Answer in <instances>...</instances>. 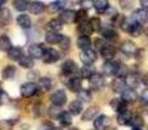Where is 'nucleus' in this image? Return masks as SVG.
Segmentation results:
<instances>
[{
	"label": "nucleus",
	"mask_w": 148,
	"mask_h": 130,
	"mask_svg": "<svg viewBox=\"0 0 148 130\" xmlns=\"http://www.w3.org/2000/svg\"><path fill=\"white\" fill-rule=\"evenodd\" d=\"M38 92V85L34 82H26L21 86V95L23 98H31Z\"/></svg>",
	"instance_id": "f257e3e1"
},
{
	"label": "nucleus",
	"mask_w": 148,
	"mask_h": 130,
	"mask_svg": "<svg viewBox=\"0 0 148 130\" xmlns=\"http://www.w3.org/2000/svg\"><path fill=\"white\" fill-rule=\"evenodd\" d=\"M66 99H68L66 92H65L64 90H57L51 96V102L55 107H61V105H64L65 103H66Z\"/></svg>",
	"instance_id": "f03ea898"
},
{
	"label": "nucleus",
	"mask_w": 148,
	"mask_h": 130,
	"mask_svg": "<svg viewBox=\"0 0 148 130\" xmlns=\"http://www.w3.org/2000/svg\"><path fill=\"white\" fill-rule=\"evenodd\" d=\"M110 126V120L108 116L105 115H100L95 118L94 121V128L95 130H107Z\"/></svg>",
	"instance_id": "7ed1b4c3"
},
{
	"label": "nucleus",
	"mask_w": 148,
	"mask_h": 130,
	"mask_svg": "<svg viewBox=\"0 0 148 130\" xmlns=\"http://www.w3.org/2000/svg\"><path fill=\"white\" fill-rule=\"evenodd\" d=\"M60 59V54L53 48H46L43 55V61L46 64H53Z\"/></svg>",
	"instance_id": "20e7f679"
},
{
	"label": "nucleus",
	"mask_w": 148,
	"mask_h": 130,
	"mask_svg": "<svg viewBox=\"0 0 148 130\" xmlns=\"http://www.w3.org/2000/svg\"><path fill=\"white\" fill-rule=\"evenodd\" d=\"M44 51H46V48H44L43 44H30V47H29V55H30V57H33V59H42L44 55Z\"/></svg>",
	"instance_id": "39448f33"
},
{
	"label": "nucleus",
	"mask_w": 148,
	"mask_h": 130,
	"mask_svg": "<svg viewBox=\"0 0 148 130\" xmlns=\"http://www.w3.org/2000/svg\"><path fill=\"white\" fill-rule=\"evenodd\" d=\"M133 21H134V22H136V23H139V25H143V23H146L147 21H148V10L143 9V8L134 10Z\"/></svg>",
	"instance_id": "423d86ee"
},
{
	"label": "nucleus",
	"mask_w": 148,
	"mask_h": 130,
	"mask_svg": "<svg viewBox=\"0 0 148 130\" xmlns=\"http://www.w3.org/2000/svg\"><path fill=\"white\" fill-rule=\"evenodd\" d=\"M96 59H97L96 52H95L94 50H91V48L83 51L82 52V55H81V60L83 61V64H86V65H91L92 63L96 61Z\"/></svg>",
	"instance_id": "0eeeda50"
},
{
	"label": "nucleus",
	"mask_w": 148,
	"mask_h": 130,
	"mask_svg": "<svg viewBox=\"0 0 148 130\" xmlns=\"http://www.w3.org/2000/svg\"><path fill=\"white\" fill-rule=\"evenodd\" d=\"M61 70L65 76H73V74H75L77 72H78V66H77V64L73 60H66V61L62 64Z\"/></svg>",
	"instance_id": "6e6552de"
},
{
	"label": "nucleus",
	"mask_w": 148,
	"mask_h": 130,
	"mask_svg": "<svg viewBox=\"0 0 148 130\" xmlns=\"http://www.w3.org/2000/svg\"><path fill=\"white\" fill-rule=\"evenodd\" d=\"M88 79H90L91 87L95 90H100V89H103V86H104V78H103V76L99 73H94Z\"/></svg>",
	"instance_id": "1a4fd4ad"
},
{
	"label": "nucleus",
	"mask_w": 148,
	"mask_h": 130,
	"mask_svg": "<svg viewBox=\"0 0 148 130\" xmlns=\"http://www.w3.org/2000/svg\"><path fill=\"white\" fill-rule=\"evenodd\" d=\"M121 51L125 55H127V56H133V55H135L136 52H138V47H136L133 42L126 41L121 44Z\"/></svg>",
	"instance_id": "9d476101"
},
{
	"label": "nucleus",
	"mask_w": 148,
	"mask_h": 130,
	"mask_svg": "<svg viewBox=\"0 0 148 130\" xmlns=\"http://www.w3.org/2000/svg\"><path fill=\"white\" fill-rule=\"evenodd\" d=\"M75 17H77V12H74L72 9H65L60 13V20L61 22L64 23H72L75 21Z\"/></svg>",
	"instance_id": "9b49d317"
},
{
	"label": "nucleus",
	"mask_w": 148,
	"mask_h": 130,
	"mask_svg": "<svg viewBox=\"0 0 148 130\" xmlns=\"http://www.w3.org/2000/svg\"><path fill=\"white\" fill-rule=\"evenodd\" d=\"M118 68H120V64L110 60V61H107L103 65V72H104V74H107V76H113V74H117Z\"/></svg>",
	"instance_id": "f8f14e48"
},
{
	"label": "nucleus",
	"mask_w": 148,
	"mask_h": 130,
	"mask_svg": "<svg viewBox=\"0 0 148 130\" xmlns=\"http://www.w3.org/2000/svg\"><path fill=\"white\" fill-rule=\"evenodd\" d=\"M68 89L73 92H79L82 90V79L79 77H72L68 81Z\"/></svg>",
	"instance_id": "ddd939ff"
},
{
	"label": "nucleus",
	"mask_w": 148,
	"mask_h": 130,
	"mask_svg": "<svg viewBox=\"0 0 148 130\" xmlns=\"http://www.w3.org/2000/svg\"><path fill=\"white\" fill-rule=\"evenodd\" d=\"M78 33L81 34V35H84V36H90L92 33H94V29H92L91 23H90V21L87 22V21H84V22H81L78 26Z\"/></svg>",
	"instance_id": "4468645a"
},
{
	"label": "nucleus",
	"mask_w": 148,
	"mask_h": 130,
	"mask_svg": "<svg viewBox=\"0 0 148 130\" xmlns=\"http://www.w3.org/2000/svg\"><path fill=\"white\" fill-rule=\"evenodd\" d=\"M29 9L33 14H42L46 10V4L42 1H31Z\"/></svg>",
	"instance_id": "2eb2a0df"
},
{
	"label": "nucleus",
	"mask_w": 148,
	"mask_h": 130,
	"mask_svg": "<svg viewBox=\"0 0 148 130\" xmlns=\"http://www.w3.org/2000/svg\"><path fill=\"white\" fill-rule=\"evenodd\" d=\"M8 57L13 61H20L23 57V51L20 47H12V48L8 51Z\"/></svg>",
	"instance_id": "dca6fc26"
},
{
	"label": "nucleus",
	"mask_w": 148,
	"mask_h": 130,
	"mask_svg": "<svg viewBox=\"0 0 148 130\" xmlns=\"http://www.w3.org/2000/svg\"><path fill=\"white\" fill-rule=\"evenodd\" d=\"M16 72H17V69H16V66L13 65H7L3 68L1 70V77L3 79H5V81H9V79H12L13 77H14Z\"/></svg>",
	"instance_id": "f3484780"
},
{
	"label": "nucleus",
	"mask_w": 148,
	"mask_h": 130,
	"mask_svg": "<svg viewBox=\"0 0 148 130\" xmlns=\"http://www.w3.org/2000/svg\"><path fill=\"white\" fill-rule=\"evenodd\" d=\"M61 29H62V22L60 18H53V20H51L47 23V30L52 31V33H59Z\"/></svg>",
	"instance_id": "a211bd4d"
},
{
	"label": "nucleus",
	"mask_w": 148,
	"mask_h": 130,
	"mask_svg": "<svg viewBox=\"0 0 148 130\" xmlns=\"http://www.w3.org/2000/svg\"><path fill=\"white\" fill-rule=\"evenodd\" d=\"M97 113H99V108L97 107H90L84 111L83 116H82V120L83 121H91L94 118H96Z\"/></svg>",
	"instance_id": "6ab92c4d"
},
{
	"label": "nucleus",
	"mask_w": 148,
	"mask_h": 130,
	"mask_svg": "<svg viewBox=\"0 0 148 130\" xmlns=\"http://www.w3.org/2000/svg\"><path fill=\"white\" fill-rule=\"evenodd\" d=\"M16 21H17V25L22 29H30L31 28V20L27 14H25V13L18 16Z\"/></svg>",
	"instance_id": "aec40b11"
},
{
	"label": "nucleus",
	"mask_w": 148,
	"mask_h": 130,
	"mask_svg": "<svg viewBox=\"0 0 148 130\" xmlns=\"http://www.w3.org/2000/svg\"><path fill=\"white\" fill-rule=\"evenodd\" d=\"M125 86H126L125 81H123L122 78H120V77H118V78H114L112 81V90L114 92H121V94H122V92L126 90Z\"/></svg>",
	"instance_id": "412c9836"
},
{
	"label": "nucleus",
	"mask_w": 148,
	"mask_h": 130,
	"mask_svg": "<svg viewBox=\"0 0 148 130\" xmlns=\"http://www.w3.org/2000/svg\"><path fill=\"white\" fill-rule=\"evenodd\" d=\"M94 7L97 13H105L109 9V1L108 0H95Z\"/></svg>",
	"instance_id": "4be33fe9"
},
{
	"label": "nucleus",
	"mask_w": 148,
	"mask_h": 130,
	"mask_svg": "<svg viewBox=\"0 0 148 130\" xmlns=\"http://www.w3.org/2000/svg\"><path fill=\"white\" fill-rule=\"evenodd\" d=\"M139 81H140V78H139L135 73L134 74H127V76L125 77V83H126V86H129L130 89H134V87L138 86Z\"/></svg>",
	"instance_id": "5701e85b"
},
{
	"label": "nucleus",
	"mask_w": 148,
	"mask_h": 130,
	"mask_svg": "<svg viewBox=\"0 0 148 130\" xmlns=\"http://www.w3.org/2000/svg\"><path fill=\"white\" fill-rule=\"evenodd\" d=\"M46 42L49 44H59L60 41H61L62 35H60L59 33H52V31H48V33L46 34Z\"/></svg>",
	"instance_id": "b1692460"
},
{
	"label": "nucleus",
	"mask_w": 148,
	"mask_h": 130,
	"mask_svg": "<svg viewBox=\"0 0 148 130\" xmlns=\"http://www.w3.org/2000/svg\"><path fill=\"white\" fill-rule=\"evenodd\" d=\"M77 46H78L81 50L86 51V50L91 48V39H90L88 36L81 35V36L78 38V41H77Z\"/></svg>",
	"instance_id": "393cba45"
},
{
	"label": "nucleus",
	"mask_w": 148,
	"mask_h": 130,
	"mask_svg": "<svg viewBox=\"0 0 148 130\" xmlns=\"http://www.w3.org/2000/svg\"><path fill=\"white\" fill-rule=\"evenodd\" d=\"M12 42H10L9 36L8 35H0V51L8 52L12 48Z\"/></svg>",
	"instance_id": "a878e982"
},
{
	"label": "nucleus",
	"mask_w": 148,
	"mask_h": 130,
	"mask_svg": "<svg viewBox=\"0 0 148 130\" xmlns=\"http://www.w3.org/2000/svg\"><path fill=\"white\" fill-rule=\"evenodd\" d=\"M57 120L60 121L62 126H70L72 125V116L70 112H60V115L57 116Z\"/></svg>",
	"instance_id": "bb28decb"
},
{
	"label": "nucleus",
	"mask_w": 148,
	"mask_h": 130,
	"mask_svg": "<svg viewBox=\"0 0 148 130\" xmlns=\"http://www.w3.org/2000/svg\"><path fill=\"white\" fill-rule=\"evenodd\" d=\"M101 35L104 36L105 39H108V41H116L117 36H118V34H117V31H116L114 29L105 28V29H103L101 30Z\"/></svg>",
	"instance_id": "cd10ccee"
},
{
	"label": "nucleus",
	"mask_w": 148,
	"mask_h": 130,
	"mask_svg": "<svg viewBox=\"0 0 148 130\" xmlns=\"http://www.w3.org/2000/svg\"><path fill=\"white\" fill-rule=\"evenodd\" d=\"M127 31H129V33H130L133 36L138 38V36H140V34L143 33V28H142V25H139V23H136V22H134V21H133Z\"/></svg>",
	"instance_id": "c85d7f7f"
},
{
	"label": "nucleus",
	"mask_w": 148,
	"mask_h": 130,
	"mask_svg": "<svg viewBox=\"0 0 148 130\" xmlns=\"http://www.w3.org/2000/svg\"><path fill=\"white\" fill-rule=\"evenodd\" d=\"M136 99V94L133 89H127L122 92V100L125 103H131V102H135Z\"/></svg>",
	"instance_id": "c756f323"
},
{
	"label": "nucleus",
	"mask_w": 148,
	"mask_h": 130,
	"mask_svg": "<svg viewBox=\"0 0 148 130\" xmlns=\"http://www.w3.org/2000/svg\"><path fill=\"white\" fill-rule=\"evenodd\" d=\"M13 7H14V9L20 10V12H23V10L29 9L30 1L29 0H13Z\"/></svg>",
	"instance_id": "7c9ffc66"
},
{
	"label": "nucleus",
	"mask_w": 148,
	"mask_h": 130,
	"mask_svg": "<svg viewBox=\"0 0 148 130\" xmlns=\"http://www.w3.org/2000/svg\"><path fill=\"white\" fill-rule=\"evenodd\" d=\"M100 54H101V56L104 57V59H107V60H112L113 57H114V55H116V50L113 48V47H110V46H105L104 48L100 51Z\"/></svg>",
	"instance_id": "2f4dec72"
},
{
	"label": "nucleus",
	"mask_w": 148,
	"mask_h": 130,
	"mask_svg": "<svg viewBox=\"0 0 148 130\" xmlns=\"http://www.w3.org/2000/svg\"><path fill=\"white\" fill-rule=\"evenodd\" d=\"M82 102H79V100H74L69 104V112L72 113V115H79V113L82 112Z\"/></svg>",
	"instance_id": "473e14b6"
},
{
	"label": "nucleus",
	"mask_w": 148,
	"mask_h": 130,
	"mask_svg": "<svg viewBox=\"0 0 148 130\" xmlns=\"http://www.w3.org/2000/svg\"><path fill=\"white\" fill-rule=\"evenodd\" d=\"M52 79L48 77H43V78L39 79V87H40L43 91H49L52 89Z\"/></svg>",
	"instance_id": "72a5a7b5"
},
{
	"label": "nucleus",
	"mask_w": 148,
	"mask_h": 130,
	"mask_svg": "<svg viewBox=\"0 0 148 130\" xmlns=\"http://www.w3.org/2000/svg\"><path fill=\"white\" fill-rule=\"evenodd\" d=\"M131 118H133V116H131L130 113L123 112V113H120V115H118L117 121L120 125H127V124L131 122Z\"/></svg>",
	"instance_id": "f704fd0d"
},
{
	"label": "nucleus",
	"mask_w": 148,
	"mask_h": 130,
	"mask_svg": "<svg viewBox=\"0 0 148 130\" xmlns=\"http://www.w3.org/2000/svg\"><path fill=\"white\" fill-rule=\"evenodd\" d=\"M18 63L23 69H31L34 66V59L30 56H23Z\"/></svg>",
	"instance_id": "c9c22d12"
},
{
	"label": "nucleus",
	"mask_w": 148,
	"mask_h": 130,
	"mask_svg": "<svg viewBox=\"0 0 148 130\" xmlns=\"http://www.w3.org/2000/svg\"><path fill=\"white\" fill-rule=\"evenodd\" d=\"M65 5H66V0H56V1L51 3L49 9L53 10V12H57V10H61Z\"/></svg>",
	"instance_id": "e433bc0d"
},
{
	"label": "nucleus",
	"mask_w": 148,
	"mask_h": 130,
	"mask_svg": "<svg viewBox=\"0 0 148 130\" xmlns=\"http://www.w3.org/2000/svg\"><path fill=\"white\" fill-rule=\"evenodd\" d=\"M16 120H3L0 121V130H12L16 125Z\"/></svg>",
	"instance_id": "4c0bfd02"
},
{
	"label": "nucleus",
	"mask_w": 148,
	"mask_h": 130,
	"mask_svg": "<svg viewBox=\"0 0 148 130\" xmlns=\"http://www.w3.org/2000/svg\"><path fill=\"white\" fill-rule=\"evenodd\" d=\"M92 74H94V70H92L91 66L86 65V66H83V68L81 69V77L82 78H90Z\"/></svg>",
	"instance_id": "58836bf2"
},
{
	"label": "nucleus",
	"mask_w": 148,
	"mask_h": 130,
	"mask_svg": "<svg viewBox=\"0 0 148 130\" xmlns=\"http://www.w3.org/2000/svg\"><path fill=\"white\" fill-rule=\"evenodd\" d=\"M78 96H79V102H90L91 100V92L87 91V90H81L78 92Z\"/></svg>",
	"instance_id": "ea45409f"
},
{
	"label": "nucleus",
	"mask_w": 148,
	"mask_h": 130,
	"mask_svg": "<svg viewBox=\"0 0 148 130\" xmlns=\"http://www.w3.org/2000/svg\"><path fill=\"white\" fill-rule=\"evenodd\" d=\"M131 125H133V128H139L140 129L142 126L144 125V121H143V118L140 117V116H134L133 118H131Z\"/></svg>",
	"instance_id": "a19ab883"
},
{
	"label": "nucleus",
	"mask_w": 148,
	"mask_h": 130,
	"mask_svg": "<svg viewBox=\"0 0 148 130\" xmlns=\"http://www.w3.org/2000/svg\"><path fill=\"white\" fill-rule=\"evenodd\" d=\"M59 44L64 51H68V50L70 48V38L66 35H62V38H61V41H60Z\"/></svg>",
	"instance_id": "79ce46f5"
},
{
	"label": "nucleus",
	"mask_w": 148,
	"mask_h": 130,
	"mask_svg": "<svg viewBox=\"0 0 148 130\" xmlns=\"http://www.w3.org/2000/svg\"><path fill=\"white\" fill-rule=\"evenodd\" d=\"M10 21V13L8 9H4L0 12V22H3L4 25H7L8 22Z\"/></svg>",
	"instance_id": "37998d69"
},
{
	"label": "nucleus",
	"mask_w": 148,
	"mask_h": 130,
	"mask_svg": "<svg viewBox=\"0 0 148 130\" xmlns=\"http://www.w3.org/2000/svg\"><path fill=\"white\" fill-rule=\"evenodd\" d=\"M90 23H91L92 29H94V31H101V22H100V20L97 17H94L90 20Z\"/></svg>",
	"instance_id": "c03bdc74"
},
{
	"label": "nucleus",
	"mask_w": 148,
	"mask_h": 130,
	"mask_svg": "<svg viewBox=\"0 0 148 130\" xmlns=\"http://www.w3.org/2000/svg\"><path fill=\"white\" fill-rule=\"evenodd\" d=\"M87 18V12L86 9H79L78 12H77V17H75V21H78L79 23L81 22H84Z\"/></svg>",
	"instance_id": "a18cd8bd"
},
{
	"label": "nucleus",
	"mask_w": 148,
	"mask_h": 130,
	"mask_svg": "<svg viewBox=\"0 0 148 130\" xmlns=\"http://www.w3.org/2000/svg\"><path fill=\"white\" fill-rule=\"evenodd\" d=\"M134 4V0H120V5L122 9H130Z\"/></svg>",
	"instance_id": "49530a36"
},
{
	"label": "nucleus",
	"mask_w": 148,
	"mask_h": 130,
	"mask_svg": "<svg viewBox=\"0 0 148 130\" xmlns=\"http://www.w3.org/2000/svg\"><path fill=\"white\" fill-rule=\"evenodd\" d=\"M8 100H9V96H8V94L5 91H3V90H0V105L8 103Z\"/></svg>",
	"instance_id": "de8ad7c7"
},
{
	"label": "nucleus",
	"mask_w": 148,
	"mask_h": 130,
	"mask_svg": "<svg viewBox=\"0 0 148 130\" xmlns=\"http://www.w3.org/2000/svg\"><path fill=\"white\" fill-rule=\"evenodd\" d=\"M95 46H96V48L99 50V51H101L107 44H105V42L103 41V39H96V41H95Z\"/></svg>",
	"instance_id": "09e8293b"
},
{
	"label": "nucleus",
	"mask_w": 148,
	"mask_h": 130,
	"mask_svg": "<svg viewBox=\"0 0 148 130\" xmlns=\"http://www.w3.org/2000/svg\"><path fill=\"white\" fill-rule=\"evenodd\" d=\"M140 98H142V103H144V104H148V89H146L143 92H142Z\"/></svg>",
	"instance_id": "8fccbe9b"
},
{
	"label": "nucleus",
	"mask_w": 148,
	"mask_h": 130,
	"mask_svg": "<svg viewBox=\"0 0 148 130\" xmlns=\"http://www.w3.org/2000/svg\"><path fill=\"white\" fill-rule=\"evenodd\" d=\"M42 129H46V130H55V128L51 125L49 122H47V124H44L43 126H42Z\"/></svg>",
	"instance_id": "3c124183"
},
{
	"label": "nucleus",
	"mask_w": 148,
	"mask_h": 130,
	"mask_svg": "<svg viewBox=\"0 0 148 130\" xmlns=\"http://www.w3.org/2000/svg\"><path fill=\"white\" fill-rule=\"evenodd\" d=\"M140 5L143 9L148 10V0H140Z\"/></svg>",
	"instance_id": "603ef678"
},
{
	"label": "nucleus",
	"mask_w": 148,
	"mask_h": 130,
	"mask_svg": "<svg viewBox=\"0 0 148 130\" xmlns=\"http://www.w3.org/2000/svg\"><path fill=\"white\" fill-rule=\"evenodd\" d=\"M142 81H143V83L146 85V86L148 87V74H146V76H143V78H142Z\"/></svg>",
	"instance_id": "864d4df0"
},
{
	"label": "nucleus",
	"mask_w": 148,
	"mask_h": 130,
	"mask_svg": "<svg viewBox=\"0 0 148 130\" xmlns=\"http://www.w3.org/2000/svg\"><path fill=\"white\" fill-rule=\"evenodd\" d=\"M72 3H75V4H78V3H83L84 0H70Z\"/></svg>",
	"instance_id": "5fc2aeb1"
},
{
	"label": "nucleus",
	"mask_w": 148,
	"mask_h": 130,
	"mask_svg": "<svg viewBox=\"0 0 148 130\" xmlns=\"http://www.w3.org/2000/svg\"><path fill=\"white\" fill-rule=\"evenodd\" d=\"M133 130H140L139 128H133Z\"/></svg>",
	"instance_id": "6e6d98bb"
},
{
	"label": "nucleus",
	"mask_w": 148,
	"mask_h": 130,
	"mask_svg": "<svg viewBox=\"0 0 148 130\" xmlns=\"http://www.w3.org/2000/svg\"><path fill=\"white\" fill-rule=\"evenodd\" d=\"M146 34H147V36H148V29H147V31H146Z\"/></svg>",
	"instance_id": "4d7b16f0"
},
{
	"label": "nucleus",
	"mask_w": 148,
	"mask_h": 130,
	"mask_svg": "<svg viewBox=\"0 0 148 130\" xmlns=\"http://www.w3.org/2000/svg\"><path fill=\"white\" fill-rule=\"evenodd\" d=\"M70 130H78V129H75V128H74V129H70Z\"/></svg>",
	"instance_id": "13d9d810"
},
{
	"label": "nucleus",
	"mask_w": 148,
	"mask_h": 130,
	"mask_svg": "<svg viewBox=\"0 0 148 130\" xmlns=\"http://www.w3.org/2000/svg\"><path fill=\"white\" fill-rule=\"evenodd\" d=\"M0 8H1V4H0Z\"/></svg>",
	"instance_id": "bf43d9fd"
}]
</instances>
